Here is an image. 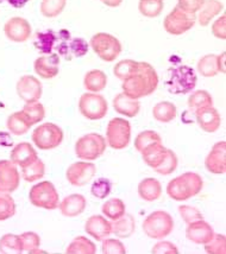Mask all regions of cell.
<instances>
[{
    "instance_id": "obj_1",
    "label": "cell",
    "mask_w": 226,
    "mask_h": 254,
    "mask_svg": "<svg viewBox=\"0 0 226 254\" xmlns=\"http://www.w3.org/2000/svg\"><path fill=\"white\" fill-rule=\"evenodd\" d=\"M158 86V75L150 63L138 62L136 70L123 81L122 89L129 98L138 100L152 94Z\"/></svg>"
},
{
    "instance_id": "obj_2",
    "label": "cell",
    "mask_w": 226,
    "mask_h": 254,
    "mask_svg": "<svg viewBox=\"0 0 226 254\" xmlns=\"http://www.w3.org/2000/svg\"><path fill=\"white\" fill-rule=\"evenodd\" d=\"M203 187L204 181L200 175L195 172H186L168 183L167 193L174 201H186L193 196H197Z\"/></svg>"
},
{
    "instance_id": "obj_3",
    "label": "cell",
    "mask_w": 226,
    "mask_h": 254,
    "mask_svg": "<svg viewBox=\"0 0 226 254\" xmlns=\"http://www.w3.org/2000/svg\"><path fill=\"white\" fill-rule=\"evenodd\" d=\"M174 229V220L169 213L163 210L153 211L143 222V232L148 238L161 239L167 238Z\"/></svg>"
},
{
    "instance_id": "obj_4",
    "label": "cell",
    "mask_w": 226,
    "mask_h": 254,
    "mask_svg": "<svg viewBox=\"0 0 226 254\" xmlns=\"http://www.w3.org/2000/svg\"><path fill=\"white\" fill-rule=\"evenodd\" d=\"M106 146L107 143L102 135L98 133H88L77 139L75 144V155L77 158L92 162L104 155Z\"/></svg>"
},
{
    "instance_id": "obj_5",
    "label": "cell",
    "mask_w": 226,
    "mask_h": 254,
    "mask_svg": "<svg viewBox=\"0 0 226 254\" xmlns=\"http://www.w3.org/2000/svg\"><path fill=\"white\" fill-rule=\"evenodd\" d=\"M197 80L194 69L188 65H180L170 70L167 81L168 90L173 94H187L194 89Z\"/></svg>"
},
{
    "instance_id": "obj_6",
    "label": "cell",
    "mask_w": 226,
    "mask_h": 254,
    "mask_svg": "<svg viewBox=\"0 0 226 254\" xmlns=\"http://www.w3.org/2000/svg\"><path fill=\"white\" fill-rule=\"evenodd\" d=\"M90 48L102 61L113 62L122 53V43L110 33H95L89 42Z\"/></svg>"
},
{
    "instance_id": "obj_7",
    "label": "cell",
    "mask_w": 226,
    "mask_h": 254,
    "mask_svg": "<svg viewBox=\"0 0 226 254\" xmlns=\"http://www.w3.org/2000/svg\"><path fill=\"white\" fill-rule=\"evenodd\" d=\"M30 203L35 207L43 208L47 210H54L59 207L60 196L54 184L49 181H44L36 184L29 192Z\"/></svg>"
},
{
    "instance_id": "obj_8",
    "label": "cell",
    "mask_w": 226,
    "mask_h": 254,
    "mask_svg": "<svg viewBox=\"0 0 226 254\" xmlns=\"http://www.w3.org/2000/svg\"><path fill=\"white\" fill-rule=\"evenodd\" d=\"M32 143L40 150H53L60 146L63 140V131L53 123L42 124L32 132Z\"/></svg>"
},
{
    "instance_id": "obj_9",
    "label": "cell",
    "mask_w": 226,
    "mask_h": 254,
    "mask_svg": "<svg viewBox=\"0 0 226 254\" xmlns=\"http://www.w3.org/2000/svg\"><path fill=\"white\" fill-rule=\"evenodd\" d=\"M107 144L114 150L128 147L131 140V125L123 118H113L106 128Z\"/></svg>"
},
{
    "instance_id": "obj_10",
    "label": "cell",
    "mask_w": 226,
    "mask_h": 254,
    "mask_svg": "<svg viewBox=\"0 0 226 254\" xmlns=\"http://www.w3.org/2000/svg\"><path fill=\"white\" fill-rule=\"evenodd\" d=\"M106 99L98 93H85L80 96L79 111L89 120H100L107 114Z\"/></svg>"
},
{
    "instance_id": "obj_11",
    "label": "cell",
    "mask_w": 226,
    "mask_h": 254,
    "mask_svg": "<svg viewBox=\"0 0 226 254\" xmlns=\"http://www.w3.org/2000/svg\"><path fill=\"white\" fill-rule=\"evenodd\" d=\"M197 22L195 14L187 13L176 6L173 11L164 18L163 26L168 33L174 36H180L189 31Z\"/></svg>"
},
{
    "instance_id": "obj_12",
    "label": "cell",
    "mask_w": 226,
    "mask_h": 254,
    "mask_svg": "<svg viewBox=\"0 0 226 254\" xmlns=\"http://www.w3.org/2000/svg\"><path fill=\"white\" fill-rule=\"evenodd\" d=\"M96 166L89 162H76L68 166L66 178L72 186L83 187L95 176Z\"/></svg>"
},
{
    "instance_id": "obj_13",
    "label": "cell",
    "mask_w": 226,
    "mask_h": 254,
    "mask_svg": "<svg viewBox=\"0 0 226 254\" xmlns=\"http://www.w3.org/2000/svg\"><path fill=\"white\" fill-rule=\"evenodd\" d=\"M4 32L10 41L23 43L31 36V25L22 17H13L5 23Z\"/></svg>"
},
{
    "instance_id": "obj_14",
    "label": "cell",
    "mask_w": 226,
    "mask_h": 254,
    "mask_svg": "<svg viewBox=\"0 0 226 254\" xmlns=\"http://www.w3.org/2000/svg\"><path fill=\"white\" fill-rule=\"evenodd\" d=\"M42 83L38 78L31 75H24L17 82L18 96L26 102L38 101L42 96Z\"/></svg>"
},
{
    "instance_id": "obj_15",
    "label": "cell",
    "mask_w": 226,
    "mask_h": 254,
    "mask_svg": "<svg viewBox=\"0 0 226 254\" xmlns=\"http://www.w3.org/2000/svg\"><path fill=\"white\" fill-rule=\"evenodd\" d=\"M20 176L17 165L11 160H0V191L13 192L19 187Z\"/></svg>"
},
{
    "instance_id": "obj_16",
    "label": "cell",
    "mask_w": 226,
    "mask_h": 254,
    "mask_svg": "<svg viewBox=\"0 0 226 254\" xmlns=\"http://www.w3.org/2000/svg\"><path fill=\"white\" fill-rule=\"evenodd\" d=\"M205 166L210 172L224 175L226 172V141H219L213 145L212 150L205 159Z\"/></svg>"
},
{
    "instance_id": "obj_17",
    "label": "cell",
    "mask_w": 226,
    "mask_h": 254,
    "mask_svg": "<svg viewBox=\"0 0 226 254\" xmlns=\"http://www.w3.org/2000/svg\"><path fill=\"white\" fill-rule=\"evenodd\" d=\"M194 113L198 125L205 132L213 133L218 131L219 127L222 125L221 114L213 106L200 108V110L195 111Z\"/></svg>"
},
{
    "instance_id": "obj_18",
    "label": "cell",
    "mask_w": 226,
    "mask_h": 254,
    "mask_svg": "<svg viewBox=\"0 0 226 254\" xmlns=\"http://www.w3.org/2000/svg\"><path fill=\"white\" fill-rule=\"evenodd\" d=\"M215 231L211 227L210 223L203 220H198V221L188 223L186 229V237L192 243L198 245H205L207 241L212 239Z\"/></svg>"
},
{
    "instance_id": "obj_19",
    "label": "cell",
    "mask_w": 226,
    "mask_h": 254,
    "mask_svg": "<svg viewBox=\"0 0 226 254\" xmlns=\"http://www.w3.org/2000/svg\"><path fill=\"white\" fill-rule=\"evenodd\" d=\"M85 231L88 235L94 238L96 241H102L112 234L111 222H108L104 216L92 215L86 221Z\"/></svg>"
},
{
    "instance_id": "obj_20",
    "label": "cell",
    "mask_w": 226,
    "mask_h": 254,
    "mask_svg": "<svg viewBox=\"0 0 226 254\" xmlns=\"http://www.w3.org/2000/svg\"><path fill=\"white\" fill-rule=\"evenodd\" d=\"M60 57L55 55H48L38 57L34 63L35 72L38 76L45 80L57 76L60 71Z\"/></svg>"
},
{
    "instance_id": "obj_21",
    "label": "cell",
    "mask_w": 226,
    "mask_h": 254,
    "mask_svg": "<svg viewBox=\"0 0 226 254\" xmlns=\"http://www.w3.org/2000/svg\"><path fill=\"white\" fill-rule=\"evenodd\" d=\"M87 199L85 196L80 193H73V195L66 196L59 203V208L63 216L75 217L85 211Z\"/></svg>"
},
{
    "instance_id": "obj_22",
    "label": "cell",
    "mask_w": 226,
    "mask_h": 254,
    "mask_svg": "<svg viewBox=\"0 0 226 254\" xmlns=\"http://www.w3.org/2000/svg\"><path fill=\"white\" fill-rule=\"evenodd\" d=\"M37 158V152H36L34 146L30 143H26V141H23V143L16 145L13 147V150L11 151L10 155L11 162L13 164L20 166V168L31 164Z\"/></svg>"
},
{
    "instance_id": "obj_23",
    "label": "cell",
    "mask_w": 226,
    "mask_h": 254,
    "mask_svg": "<svg viewBox=\"0 0 226 254\" xmlns=\"http://www.w3.org/2000/svg\"><path fill=\"white\" fill-rule=\"evenodd\" d=\"M113 108L117 113L122 114L128 118H135L140 113L141 104L138 100L129 98L124 93L116 95L113 99Z\"/></svg>"
},
{
    "instance_id": "obj_24",
    "label": "cell",
    "mask_w": 226,
    "mask_h": 254,
    "mask_svg": "<svg viewBox=\"0 0 226 254\" xmlns=\"http://www.w3.org/2000/svg\"><path fill=\"white\" fill-rule=\"evenodd\" d=\"M138 195L147 202H153L162 195V186L158 180L149 177L138 184Z\"/></svg>"
},
{
    "instance_id": "obj_25",
    "label": "cell",
    "mask_w": 226,
    "mask_h": 254,
    "mask_svg": "<svg viewBox=\"0 0 226 254\" xmlns=\"http://www.w3.org/2000/svg\"><path fill=\"white\" fill-rule=\"evenodd\" d=\"M224 8V5L219 0H205V2L199 10V14L197 17L199 24L201 26H207L213 18L221 14Z\"/></svg>"
},
{
    "instance_id": "obj_26",
    "label": "cell",
    "mask_w": 226,
    "mask_h": 254,
    "mask_svg": "<svg viewBox=\"0 0 226 254\" xmlns=\"http://www.w3.org/2000/svg\"><path fill=\"white\" fill-rule=\"evenodd\" d=\"M111 228H112V233L117 238H130L136 229L135 217L130 215V214L125 213L122 217H119L118 220H114L111 223Z\"/></svg>"
},
{
    "instance_id": "obj_27",
    "label": "cell",
    "mask_w": 226,
    "mask_h": 254,
    "mask_svg": "<svg viewBox=\"0 0 226 254\" xmlns=\"http://www.w3.org/2000/svg\"><path fill=\"white\" fill-rule=\"evenodd\" d=\"M141 153L144 163L149 165L150 168L155 169L164 159L165 153H167V147H164L162 143H155L148 146L147 149H144Z\"/></svg>"
},
{
    "instance_id": "obj_28",
    "label": "cell",
    "mask_w": 226,
    "mask_h": 254,
    "mask_svg": "<svg viewBox=\"0 0 226 254\" xmlns=\"http://www.w3.org/2000/svg\"><path fill=\"white\" fill-rule=\"evenodd\" d=\"M107 84V76L102 70H90L85 75L83 86L90 93H99L105 89Z\"/></svg>"
},
{
    "instance_id": "obj_29",
    "label": "cell",
    "mask_w": 226,
    "mask_h": 254,
    "mask_svg": "<svg viewBox=\"0 0 226 254\" xmlns=\"http://www.w3.org/2000/svg\"><path fill=\"white\" fill-rule=\"evenodd\" d=\"M152 116L159 123L168 124L173 122L177 116L176 106L174 105L173 102H169V101L158 102V104L153 106Z\"/></svg>"
},
{
    "instance_id": "obj_30",
    "label": "cell",
    "mask_w": 226,
    "mask_h": 254,
    "mask_svg": "<svg viewBox=\"0 0 226 254\" xmlns=\"http://www.w3.org/2000/svg\"><path fill=\"white\" fill-rule=\"evenodd\" d=\"M6 126H7V129L12 133V134L24 135L25 133H28L30 127H31V124L29 123V120L26 119L25 116H24L23 112L19 111L11 114V116L7 118Z\"/></svg>"
},
{
    "instance_id": "obj_31",
    "label": "cell",
    "mask_w": 226,
    "mask_h": 254,
    "mask_svg": "<svg viewBox=\"0 0 226 254\" xmlns=\"http://www.w3.org/2000/svg\"><path fill=\"white\" fill-rule=\"evenodd\" d=\"M95 252L94 243L85 237H76L66 250V253L68 254H94Z\"/></svg>"
},
{
    "instance_id": "obj_32",
    "label": "cell",
    "mask_w": 226,
    "mask_h": 254,
    "mask_svg": "<svg viewBox=\"0 0 226 254\" xmlns=\"http://www.w3.org/2000/svg\"><path fill=\"white\" fill-rule=\"evenodd\" d=\"M101 211L105 216L114 221L125 214V203L120 198H111L102 204Z\"/></svg>"
},
{
    "instance_id": "obj_33",
    "label": "cell",
    "mask_w": 226,
    "mask_h": 254,
    "mask_svg": "<svg viewBox=\"0 0 226 254\" xmlns=\"http://www.w3.org/2000/svg\"><path fill=\"white\" fill-rule=\"evenodd\" d=\"M45 175V165L40 158H37L31 164L22 168V176L26 182H35L41 180Z\"/></svg>"
},
{
    "instance_id": "obj_34",
    "label": "cell",
    "mask_w": 226,
    "mask_h": 254,
    "mask_svg": "<svg viewBox=\"0 0 226 254\" xmlns=\"http://www.w3.org/2000/svg\"><path fill=\"white\" fill-rule=\"evenodd\" d=\"M22 112L24 113V116L26 117V119L29 120V123L31 124V126H34L35 124L41 123L45 117L44 106L38 101L26 102V105L23 107Z\"/></svg>"
},
{
    "instance_id": "obj_35",
    "label": "cell",
    "mask_w": 226,
    "mask_h": 254,
    "mask_svg": "<svg viewBox=\"0 0 226 254\" xmlns=\"http://www.w3.org/2000/svg\"><path fill=\"white\" fill-rule=\"evenodd\" d=\"M198 71L204 77H215L218 74V64H217V55L210 54L201 57L198 62Z\"/></svg>"
},
{
    "instance_id": "obj_36",
    "label": "cell",
    "mask_w": 226,
    "mask_h": 254,
    "mask_svg": "<svg viewBox=\"0 0 226 254\" xmlns=\"http://www.w3.org/2000/svg\"><path fill=\"white\" fill-rule=\"evenodd\" d=\"M0 253L4 254H19L23 253L22 243L19 235L5 234L0 239Z\"/></svg>"
},
{
    "instance_id": "obj_37",
    "label": "cell",
    "mask_w": 226,
    "mask_h": 254,
    "mask_svg": "<svg viewBox=\"0 0 226 254\" xmlns=\"http://www.w3.org/2000/svg\"><path fill=\"white\" fill-rule=\"evenodd\" d=\"M163 0H140L138 10L144 17L156 18L163 11Z\"/></svg>"
},
{
    "instance_id": "obj_38",
    "label": "cell",
    "mask_w": 226,
    "mask_h": 254,
    "mask_svg": "<svg viewBox=\"0 0 226 254\" xmlns=\"http://www.w3.org/2000/svg\"><path fill=\"white\" fill-rule=\"evenodd\" d=\"M210 106H213V99L207 90H197L188 98V107L194 112Z\"/></svg>"
},
{
    "instance_id": "obj_39",
    "label": "cell",
    "mask_w": 226,
    "mask_h": 254,
    "mask_svg": "<svg viewBox=\"0 0 226 254\" xmlns=\"http://www.w3.org/2000/svg\"><path fill=\"white\" fill-rule=\"evenodd\" d=\"M155 143H162L161 135L157 132L151 131V129H148V131L141 132L135 139V149L138 152H142L144 149H147L150 145Z\"/></svg>"
},
{
    "instance_id": "obj_40",
    "label": "cell",
    "mask_w": 226,
    "mask_h": 254,
    "mask_svg": "<svg viewBox=\"0 0 226 254\" xmlns=\"http://www.w3.org/2000/svg\"><path fill=\"white\" fill-rule=\"evenodd\" d=\"M67 0H42L41 13L47 18H55L65 10Z\"/></svg>"
},
{
    "instance_id": "obj_41",
    "label": "cell",
    "mask_w": 226,
    "mask_h": 254,
    "mask_svg": "<svg viewBox=\"0 0 226 254\" xmlns=\"http://www.w3.org/2000/svg\"><path fill=\"white\" fill-rule=\"evenodd\" d=\"M20 243H22L23 252L28 253H41V239L40 235L34 232H25L19 235Z\"/></svg>"
},
{
    "instance_id": "obj_42",
    "label": "cell",
    "mask_w": 226,
    "mask_h": 254,
    "mask_svg": "<svg viewBox=\"0 0 226 254\" xmlns=\"http://www.w3.org/2000/svg\"><path fill=\"white\" fill-rule=\"evenodd\" d=\"M16 214V203L8 192L0 191V221L11 219Z\"/></svg>"
},
{
    "instance_id": "obj_43",
    "label": "cell",
    "mask_w": 226,
    "mask_h": 254,
    "mask_svg": "<svg viewBox=\"0 0 226 254\" xmlns=\"http://www.w3.org/2000/svg\"><path fill=\"white\" fill-rule=\"evenodd\" d=\"M56 36L53 31H45V32H38L35 38V47L37 50H40L43 54H50L53 50L54 44H55Z\"/></svg>"
},
{
    "instance_id": "obj_44",
    "label": "cell",
    "mask_w": 226,
    "mask_h": 254,
    "mask_svg": "<svg viewBox=\"0 0 226 254\" xmlns=\"http://www.w3.org/2000/svg\"><path fill=\"white\" fill-rule=\"evenodd\" d=\"M177 164H179V160H177L175 152H173L171 150L167 149V153H165L164 159L162 160L161 164H159L157 168L153 169V170L159 175H164V176H167V175L173 174V172L176 170Z\"/></svg>"
},
{
    "instance_id": "obj_45",
    "label": "cell",
    "mask_w": 226,
    "mask_h": 254,
    "mask_svg": "<svg viewBox=\"0 0 226 254\" xmlns=\"http://www.w3.org/2000/svg\"><path fill=\"white\" fill-rule=\"evenodd\" d=\"M138 62L134 61V60H123L117 63L113 68V74L116 75L119 80L124 81L125 78H128L130 75L136 70L137 68Z\"/></svg>"
},
{
    "instance_id": "obj_46",
    "label": "cell",
    "mask_w": 226,
    "mask_h": 254,
    "mask_svg": "<svg viewBox=\"0 0 226 254\" xmlns=\"http://www.w3.org/2000/svg\"><path fill=\"white\" fill-rule=\"evenodd\" d=\"M205 251L209 254H225L226 238L223 234H213L212 239L205 244Z\"/></svg>"
},
{
    "instance_id": "obj_47",
    "label": "cell",
    "mask_w": 226,
    "mask_h": 254,
    "mask_svg": "<svg viewBox=\"0 0 226 254\" xmlns=\"http://www.w3.org/2000/svg\"><path fill=\"white\" fill-rule=\"evenodd\" d=\"M111 189H112V183L106 178H99L94 183L92 184V189L90 192L94 197L99 199L106 198L111 193Z\"/></svg>"
},
{
    "instance_id": "obj_48",
    "label": "cell",
    "mask_w": 226,
    "mask_h": 254,
    "mask_svg": "<svg viewBox=\"0 0 226 254\" xmlns=\"http://www.w3.org/2000/svg\"><path fill=\"white\" fill-rule=\"evenodd\" d=\"M101 252L104 254H125L126 249L122 241L117 239H104L102 240Z\"/></svg>"
},
{
    "instance_id": "obj_49",
    "label": "cell",
    "mask_w": 226,
    "mask_h": 254,
    "mask_svg": "<svg viewBox=\"0 0 226 254\" xmlns=\"http://www.w3.org/2000/svg\"><path fill=\"white\" fill-rule=\"evenodd\" d=\"M179 213L187 225L191 222L198 221V220L204 219L203 214H201L199 209H197L195 207H192V205H180Z\"/></svg>"
},
{
    "instance_id": "obj_50",
    "label": "cell",
    "mask_w": 226,
    "mask_h": 254,
    "mask_svg": "<svg viewBox=\"0 0 226 254\" xmlns=\"http://www.w3.org/2000/svg\"><path fill=\"white\" fill-rule=\"evenodd\" d=\"M205 0H177V7L187 13L195 14L200 10Z\"/></svg>"
},
{
    "instance_id": "obj_51",
    "label": "cell",
    "mask_w": 226,
    "mask_h": 254,
    "mask_svg": "<svg viewBox=\"0 0 226 254\" xmlns=\"http://www.w3.org/2000/svg\"><path fill=\"white\" fill-rule=\"evenodd\" d=\"M69 48H71L72 53H73L76 57L85 56L87 54V51H88V44H87V42L82 38L73 39V41L71 42Z\"/></svg>"
},
{
    "instance_id": "obj_52",
    "label": "cell",
    "mask_w": 226,
    "mask_h": 254,
    "mask_svg": "<svg viewBox=\"0 0 226 254\" xmlns=\"http://www.w3.org/2000/svg\"><path fill=\"white\" fill-rule=\"evenodd\" d=\"M151 253L155 254H177L179 250L174 244L169 243V241H161V243L156 244L152 247Z\"/></svg>"
},
{
    "instance_id": "obj_53",
    "label": "cell",
    "mask_w": 226,
    "mask_h": 254,
    "mask_svg": "<svg viewBox=\"0 0 226 254\" xmlns=\"http://www.w3.org/2000/svg\"><path fill=\"white\" fill-rule=\"evenodd\" d=\"M212 33L215 37L225 41L226 39V16L225 14H223L221 18H218V19L212 24Z\"/></svg>"
},
{
    "instance_id": "obj_54",
    "label": "cell",
    "mask_w": 226,
    "mask_h": 254,
    "mask_svg": "<svg viewBox=\"0 0 226 254\" xmlns=\"http://www.w3.org/2000/svg\"><path fill=\"white\" fill-rule=\"evenodd\" d=\"M217 64H218V71L225 74V53H222V55L217 56Z\"/></svg>"
},
{
    "instance_id": "obj_55",
    "label": "cell",
    "mask_w": 226,
    "mask_h": 254,
    "mask_svg": "<svg viewBox=\"0 0 226 254\" xmlns=\"http://www.w3.org/2000/svg\"><path fill=\"white\" fill-rule=\"evenodd\" d=\"M6 1H7L11 6H13V7L20 8L23 7V6H25V4L29 0H6Z\"/></svg>"
},
{
    "instance_id": "obj_56",
    "label": "cell",
    "mask_w": 226,
    "mask_h": 254,
    "mask_svg": "<svg viewBox=\"0 0 226 254\" xmlns=\"http://www.w3.org/2000/svg\"><path fill=\"white\" fill-rule=\"evenodd\" d=\"M105 5L110 6V7H117L123 2V0H100Z\"/></svg>"
}]
</instances>
